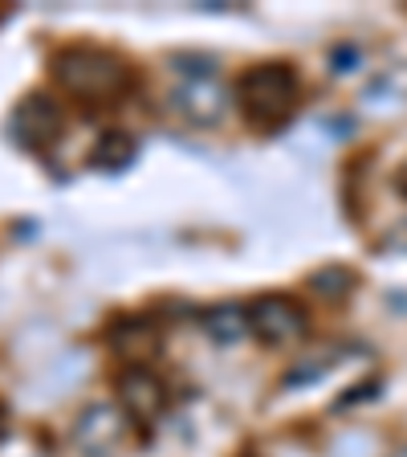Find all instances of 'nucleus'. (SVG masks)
<instances>
[{
  "instance_id": "obj_1",
  "label": "nucleus",
  "mask_w": 407,
  "mask_h": 457,
  "mask_svg": "<svg viewBox=\"0 0 407 457\" xmlns=\"http://www.w3.org/2000/svg\"><path fill=\"white\" fill-rule=\"evenodd\" d=\"M49 74L69 98L82 103H110L126 95L134 82V70L126 57L102 46H66L49 57Z\"/></svg>"
},
{
  "instance_id": "obj_2",
  "label": "nucleus",
  "mask_w": 407,
  "mask_h": 457,
  "mask_svg": "<svg viewBox=\"0 0 407 457\" xmlns=\"http://www.w3.org/2000/svg\"><path fill=\"white\" fill-rule=\"evenodd\" d=\"M297 70L289 62H261V66H248L245 74L232 82V103L245 114V123L261 135L281 131L297 111Z\"/></svg>"
},
{
  "instance_id": "obj_3",
  "label": "nucleus",
  "mask_w": 407,
  "mask_h": 457,
  "mask_svg": "<svg viewBox=\"0 0 407 457\" xmlns=\"http://www.w3.org/2000/svg\"><path fill=\"white\" fill-rule=\"evenodd\" d=\"M61 127H66V114L49 95H25L9 119V135L33 155H45L61 139Z\"/></svg>"
},
{
  "instance_id": "obj_4",
  "label": "nucleus",
  "mask_w": 407,
  "mask_h": 457,
  "mask_svg": "<svg viewBox=\"0 0 407 457\" xmlns=\"http://www.w3.org/2000/svg\"><path fill=\"white\" fill-rule=\"evenodd\" d=\"M305 331H310V319L294 298L265 295L248 306V335H256L265 347H285V343L302 339Z\"/></svg>"
},
{
  "instance_id": "obj_5",
  "label": "nucleus",
  "mask_w": 407,
  "mask_h": 457,
  "mask_svg": "<svg viewBox=\"0 0 407 457\" xmlns=\"http://www.w3.org/2000/svg\"><path fill=\"white\" fill-rule=\"evenodd\" d=\"M114 392H118V409H123L126 420H134V425L151 428L155 420L163 417L167 388H163V380L151 368H126L123 376H118V384H114Z\"/></svg>"
},
{
  "instance_id": "obj_6",
  "label": "nucleus",
  "mask_w": 407,
  "mask_h": 457,
  "mask_svg": "<svg viewBox=\"0 0 407 457\" xmlns=\"http://www.w3.org/2000/svg\"><path fill=\"white\" fill-rule=\"evenodd\" d=\"M171 106L183 123L191 127H216L228 111V90L216 78H183L171 95Z\"/></svg>"
},
{
  "instance_id": "obj_7",
  "label": "nucleus",
  "mask_w": 407,
  "mask_h": 457,
  "mask_svg": "<svg viewBox=\"0 0 407 457\" xmlns=\"http://www.w3.org/2000/svg\"><path fill=\"white\" fill-rule=\"evenodd\" d=\"M126 428V412L118 404H85L74 420V445L82 453H106L114 441H123Z\"/></svg>"
},
{
  "instance_id": "obj_8",
  "label": "nucleus",
  "mask_w": 407,
  "mask_h": 457,
  "mask_svg": "<svg viewBox=\"0 0 407 457\" xmlns=\"http://www.w3.org/2000/svg\"><path fill=\"white\" fill-rule=\"evenodd\" d=\"M106 343L114 347L118 360H126V368H142L163 352V335L155 331L147 319H126V323H114L106 331Z\"/></svg>"
},
{
  "instance_id": "obj_9",
  "label": "nucleus",
  "mask_w": 407,
  "mask_h": 457,
  "mask_svg": "<svg viewBox=\"0 0 407 457\" xmlns=\"http://www.w3.org/2000/svg\"><path fill=\"white\" fill-rule=\"evenodd\" d=\"M199 331L212 343H220V347H232V343H240L248 335V306L216 303L208 311H199Z\"/></svg>"
},
{
  "instance_id": "obj_10",
  "label": "nucleus",
  "mask_w": 407,
  "mask_h": 457,
  "mask_svg": "<svg viewBox=\"0 0 407 457\" xmlns=\"http://www.w3.org/2000/svg\"><path fill=\"white\" fill-rule=\"evenodd\" d=\"M139 155V139L123 127H110V131L98 135V143L90 147V168L94 171H123L134 163Z\"/></svg>"
},
{
  "instance_id": "obj_11",
  "label": "nucleus",
  "mask_w": 407,
  "mask_h": 457,
  "mask_svg": "<svg viewBox=\"0 0 407 457\" xmlns=\"http://www.w3.org/2000/svg\"><path fill=\"white\" fill-rule=\"evenodd\" d=\"M334 360H338V352H318V355H305V360H297L294 368H285L281 376V388H305V384H318L326 376V371L334 368Z\"/></svg>"
},
{
  "instance_id": "obj_12",
  "label": "nucleus",
  "mask_w": 407,
  "mask_h": 457,
  "mask_svg": "<svg viewBox=\"0 0 407 457\" xmlns=\"http://www.w3.org/2000/svg\"><path fill=\"white\" fill-rule=\"evenodd\" d=\"M351 286H354V274L346 266H338V262L310 274V290H318V295H326V298H346Z\"/></svg>"
},
{
  "instance_id": "obj_13",
  "label": "nucleus",
  "mask_w": 407,
  "mask_h": 457,
  "mask_svg": "<svg viewBox=\"0 0 407 457\" xmlns=\"http://www.w3.org/2000/svg\"><path fill=\"white\" fill-rule=\"evenodd\" d=\"M330 70L334 74H354V70L362 66V49L359 41H338V46H330Z\"/></svg>"
},
{
  "instance_id": "obj_14",
  "label": "nucleus",
  "mask_w": 407,
  "mask_h": 457,
  "mask_svg": "<svg viewBox=\"0 0 407 457\" xmlns=\"http://www.w3.org/2000/svg\"><path fill=\"white\" fill-rule=\"evenodd\" d=\"M375 388H379V380H367V384H362V388L342 392V400H338V404H334V409H351V404H359V400H370L367 392H375Z\"/></svg>"
},
{
  "instance_id": "obj_15",
  "label": "nucleus",
  "mask_w": 407,
  "mask_h": 457,
  "mask_svg": "<svg viewBox=\"0 0 407 457\" xmlns=\"http://www.w3.org/2000/svg\"><path fill=\"white\" fill-rule=\"evenodd\" d=\"M395 192H399V196H407V160L395 168Z\"/></svg>"
},
{
  "instance_id": "obj_16",
  "label": "nucleus",
  "mask_w": 407,
  "mask_h": 457,
  "mask_svg": "<svg viewBox=\"0 0 407 457\" xmlns=\"http://www.w3.org/2000/svg\"><path fill=\"white\" fill-rule=\"evenodd\" d=\"M391 457H407V441H403L399 449H391Z\"/></svg>"
},
{
  "instance_id": "obj_17",
  "label": "nucleus",
  "mask_w": 407,
  "mask_h": 457,
  "mask_svg": "<svg viewBox=\"0 0 407 457\" xmlns=\"http://www.w3.org/2000/svg\"><path fill=\"white\" fill-rule=\"evenodd\" d=\"M0 17H4V9H0Z\"/></svg>"
}]
</instances>
